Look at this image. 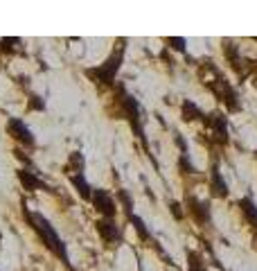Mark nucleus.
I'll use <instances>...</instances> for the list:
<instances>
[{"mask_svg": "<svg viewBox=\"0 0 257 271\" xmlns=\"http://www.w3.org/2000/svg\"><path fill=\"white\" fill-rule=\"evenodd\" d=\"M70 183H73V185L77 187L79 197H84V199H92L90 185H88V183H86V179H84V174H75V177H70Z\"/></svg>", "mask_w": 257, "mask_h": 271, "instance_id": "nucleus-13", "label": "nucleus"}, {"mask_svg": "<svg viewBox=\"0 0 257 271\" xmlns=\"http://www.w3.org/2000/svg\"><path fill=\"white\" fill-rule=\"evenodd\" d=\"M124 43H126V39H122L120 43V48L115 50V52L108 57L106 61H104L99 68H95V70H88V75H90L95 82H99V84H104V86H111L113 82H115V73L120 70V66H122V57H124Z\"/></svg>", "mask_w": 257, "mask_h": 271, "instance_id": "nucleus-2", "label": "nucleus"}, {"mask_svg": "<svg viewBox=\"0 0 257 271\" xmlns=\"http://www.w3.org/2000/svg\"><path fill=\"white\" fill-rule=\"evenodd\" d=\"M174 140H176V145H178V147H180V152H187V145H185V140H183V136H180V133L178 131H174Z\"/></svg>", "mask_w": 257, "mask_h": 271, "instance_id": "nucleus-24", "label": "nucleus"}, {"mask_svg": "<svg viewBox=\"0 0 257 271\" xmlns=\"http://www.w3.org/2000/svg\"><path fill=\"white\" fill-rule=\"evenodd\" d=\"M185 206H187V212L194 217L199 224H208L210 222V206L205 201H199L196 197H187L185 199Z\"/></svg>", "mask_w": 257, "mask_h": 271, "instance_id": "nucleus-8", "label": "nucleus"}, {"mask_svg": "<svg viewBox=\"0 0 257 271\" xmlns=\"http://www.w3.org/2000/svg\"><path fill=\"white\" fill-rule=\"evenodd\" d=\"M7 131H9L11 138L18 140V143H23L25 147H34V145H36L34 133H32L27 127H25L23 120H18V118H9V120H7Z\"/></svg>", "mask_w": 257, "mask_h": 271, "instance_id": "nucleus-5", "label": "nucleus"}, {"mask_svg": "<svg viewBox=\"0 0 257 271\" xmlns=\"http://www.w3.org/2000/svg\"><path fill=\"white\" fill-rule=\"evenodd\" d=\"M25 219H27V222L32 224V228L39 233V237L43 240L45 247H48L50 251H52L54 256H57L59 260L63 262V265L68 267V269H73V265H70V258H68V251H66L61 237L57 235V231H54L52 224H50L43 215H39V212H25Z\"/></svg>", "mask_w": 257, "mask_h": 271, "instance_id": "nucleus-1", "label": "nucleus"}, {"mask_svg": "<svg viewBox=\"0 0 257 271\" xmlns=\"http://www.w3.org/2000/svg\"><path fill=\"white\" fill-rule=\"evenodd\" d=\"M95 226H97V233L102 235V240H106V242L120 240V231H117V226L111 222V219H99Z\"/></svg>", "mask_w": 257, "mask_h": 271, "instance_id": "nucleus-10", "label": "nucleus"}, {"mask_svg": "<svg viewBox=\"0 0 257 271\" xmlns=\"http://www.w3.org/2000/svg\"><path fill=\"white\" fill-rule=\"evenodd\" d=\"M210 89L214 90V95H217L219 99H221L226 106H228V111H239V102H237V93H235V89L228 84V82H223V79H217V82H210Z\"/></svg>", "mask_w": 257, "mask_h": 271, "instance_id": "nucleus-4", "label": "nucleus"}, {"mask_svg": "<svg viewBox=\"0 0 257 271\" xmlns=\"http://www.w3.org/2000/svg\"><path fill=\"white\" fill-rule=\"evenodd\" d=\"M187 262H189V271H205V267H203V262H201L199 253H189Z\"/></svg>", "mask_w": 257, "mask_h": 271, "instance_id": "nucleus-17", "label": "nucleus"}, {"mask_svg": "<svg viewBox=\"0 0 257 271\" xmlns=\"http://www.w3.org/2000/svg\"><path fill=\"white\" fill-rule=\"evenodd\" d=\"M178 168L183 170V174H194V172H196V168L187 161V154H180V158H178Z\"/></svg>", "mask_w": 257, "mask_h": 271, "instance_id": "nucleus-18", "label": "nucleus"}, {"mask_svg": "<svg viewBox=\"0 0 257 271\" xmlns=\"http://www.w3.org/2000/svg\"><path fill=\"white\" fill-rule=\"evenodd\" d=\"M170 210H171V215L176 217V219H183V210H180V203L178 201H170Z\"/></svg>", "mask_w": 257, "mask_h": 271, "instance_id": "nucleus-23", "label": "nucleus"}, {"mask_svg": "<svg viewBox=\"0 0 257 271\" xmlns=\"http://www.w3.org/2000/svg\"><path fill=\"white\" fill-rule=\"evenodd\" d=\"M29 108H34V111H43L45 102L39 97V95H29Z\"/></svg>", "mask_w": 257, "mask_h": 271, "instance_id": "nucleus-21", "label": "nucleus"}, {"mask_svg": "<svg viewBox=\"0 0 257 271\" xmlns=\"http://www.w3.org/2000/svg\"><path fill=\"white\" fill-rule=\"evenodd\" d=\"M129 222L133 224V228H136V233L140 235V240H145V242H149L151 240V235H149V231H147V226H145V222H142L140 217H136V215H131L129 217Z\"/></svg>", "mask_w": 257, "mask_h": 271, "instance_id": "nucleus-15", "label": "nucleus"}, {"mask_svg": "<svg viewBox=\"0 0 257 271\" xmlns=\"http://www.w3.org/2000/svg\"><path fill=\"white\" fill-rule=\"evenodd\" d=\"M16 43H18V39H2L0 41V52H14Z\"/></svg>", "mask_w": 257, "mask_h": 271, "instance_id": "nucleus-20", "label": "nucleus"}, {"mask_svg": "<svg viewBox=\"0 0 257 271\" xmlns=\"http://www.w3.org/2000/svg\"><path fill=\"white\" fill-rule=\"evenodd\" d=\"M122 108H124V115L129 118V122H131L133 131L138 133V138L145 143V131H142V124H140V106H138V99L131 97V95L122 93Z\"/></svg>", "mask_w": 257, "mask_h": 271, "instance_id": "nucleus-3", "label": "nucleus"}, {"mask_svg": "<svg viewBox=\"0 0 257 271\" xmlns=\"http://www.w3.org/2000/svg\"><path fill=\"white\" fill-rule=\"evenodd\" d=\"M253 240H255V247H257V226L253 228Z\"/></svg>", "mask_w": 257, "mask_h": 271, "instance_id": "nucleus-25", "label": "nucleus"}, {"mask_svg": "<svg viewBox=\"0 0 257 271\" xmlns=\"http://www.w3.org/2000/svg\"><path fill=\"white\" fill-rule=\"evenodd\" d=\"M70 165H73L75 172H82L84 170V156L79 152H73L70 154Z\"/></svg>", "mask_w": 257, "mask_h": 271, "instance_id": "nucleus-19", "label": "nucleus"}, {"mask_svg": "<svg viewBox=\"0 0 257 271\" xmlns=\"http://www.w3.org/2000/svg\"><path fill=\"white\" fill-rule=\"evenodd\" d=\"M167 43H170V48L178 50V52H185V39H167Z\"/></svg>", "mask_w": 257, "mask_h": 271, "instance_id": "nucleus-22", "label": "nucleus"}, {"mask_svg": "<svg viewBox=\"0 0 257 271\" xmlns=\"http://www.w3.org/2000/svg\"><path fill=\"white\" fill-rule=\"evenodd\" d=\"M92 206L97 208V212H102L104 219H111L115 215V203H113L111 194L106 190H95L92 192Z\"/></svg>", "mask_w": 257, "mask_h": 271, "instance_id": "nucleus-7", "label": "nucleus"}, {"mask_svg": "<svg viewBox=\"0 0 257 271\" xmlns=\"http://www.w3.org/2000/svg\"><path fill=\"white\" fill-rule=\"evenodd\" d=\"M210 179H212V185H210V190H212L214 197H217V199H226V197H228V185H226V181L221 179V172H219L217 168H212Z\"/></svg>", "mask_w": 257, "mask_h": 271, "instance_id": "nucleus-11", "label": "nucleus"}, {"mask_svg": "<svg viewBox=\"0 0 257 271\" xmlns=\"http://www.w3.org/2000/svg\"><path fill=\"white\" fill-rule=\"evenodd\" d=\"M18 181L25 190H50L34 172H29V170H18Z\"/></svg>", "mask_w": 257, "mask_h": 271, "instance_id": "nucleus-9", "label": "nucleus"}, {"mask_svg": "<svg viewBox=\"0 0 257 271\" xmlns=\"http://www.w3.org/2000/svg\"><path fill=\"white\" fill-rule=\"evenodd\" d=\"M205 124L214 131V140L221 145L228 143V118L223 113H208L205 115Z\"/></svg>", "mask_w": 257, "mask_h": 271, "instance_id": "nucleus-6", "label": "nucleus"}, {"mask_svg": "<svg viewBox=\"0 0 257 271\" xmlns=\"http://www.w3.org/2000/svg\"><path fill=\"white\" fill-rule=\"evenodd\" d=\"M239 208H242V210H244V215H246L253 224H257V206L251 201V199H246V197H244L242 201H239Z\"/></svg>", "mask_w": 257, "mask_h": 271, "instance_id": "nucleus-14", "label": "nucleus"}, {"mask_svg": "<svg viewBox=\"0 0 257 271\" xmlns=\"http://www.w3.org/2000/svg\"><path fill=\"white\" fill-rule=\"evenodd\" d=\"M205 118L203 113H201V108L196 106V104H192L189 99H185L183 102V120L185 122H194V120H201Z\"/></svg>", "mask_w": 257, "mask_h": 271, "instance_id": "nucleus-12", "label": "nucleus"}, {"mask_svg": "<svg viewBox=\"0 0 257 271\" xmlns=\"http://www.w3.org/2000/svg\"><path fill=\"white\" fill-rule=\"evenodd\" d=\"M117 197L122 199V203H124V212H126V217H131L133 215V199H131V194L126 192V190H120L117 192Z\"/></svg>", "mask_w": 257, "mask_h": 271, "instance_id": "nucleus-16", "label": "nucleus"}]
</instances>
